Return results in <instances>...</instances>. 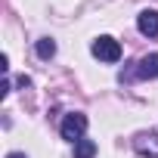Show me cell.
<instances>
[{
	"instance_id": "cell-1",
	"label": "cell",
	"mask_w": 158,
	"mask_h": 158,
	"mask_svg": "<svg viewBox=\"0 0 158 158\" xmlns=\"http://www.w3.org/2000/svg\"><path fill=\"white\" fill-rule=\"evenodd\" d=\"M93 56L102 59V62H118V59H121V44H118L115 37L102 34V37L93 40Z\"/></svg>"
},
{
	"instance_id": "cell-2",
	"label": "cell",
	"mask_w": 158,
	"mask_h": 158,
	"mask_svg": "<svg viewBox=\"0 0 158 158\" xmlns=\"http://www.w3.org/2000/svg\"><path fill=\"white\" fill-rule=\"evenodd\" d=\"M84 130H87V118H84L81 112L65 115V121H62V139L77 143V139H84Z\"/></svg>"
},
{
	"instance_id": "cell-3",
	"label": "cell",
	"mask_w": 158,
	"mask_h": 158,
	"mask_svg": "<svg viewBox=\"0 0 158 158\" xmlns=\"http://www.w3.org/2000/svg\"><path fill=\"white\" fill-rule=\"evenodd\" d=\"M136 28H139V34H146V37H158V13H155V10H143V13L136 16Z\"/></svg>"
},
{
	"instance_id": "cell-4",
	"label": "cell",
	"mask_w": 158,
	"mask_h": 158,
	"mask_svg": "<svg viewBox=\"0 0 158 158\" xmlns=\"http://www.w3.org/2000/svg\"><path fill=\"white\" fill-rule=\"evenodd\" d=\"M136 74H139V77H158V53L143 56L139 65H136Z\"/></svg>"
},
{
	"instance_id": "cell-5",
	"label": "cell",
	"mask_w": 158,
	"mask_h": 158,
	"mask_svg": "<svg viewBox=\"0 0 158 158\" xmlns=\"http://www.w3.org/2000/svg\"><path fill=\"white\" fill-rule=\"evenodd\" d=\"M136 152L139 155H158V133H146L136 139Z\"/></svg>"
},
{
	"instance_id": "cell-6",
	"label": "cell",
	"mask_w": 158,
	"mask_h": 158,
	"mask_svg": "<svg viewBox=\"0 0 158 158\" xmlns=\"http://www.w3.org/2000/svg\"><path fill=\"white\" fill-rule=\"evenodd\" d=\"M96 155V143L93 139H77L74 143V158H93Z\"/></svg>"
},
{
	"instance_id": "cell-7",
	"label": "cell",
	"mask_w": 158,
	"mask_h": 158,
	"mask_svg": "<svg viewBox=\"0 0 158 158\" xmlns=\"http://www.w3.org/2000/svg\"><path fill=\"white\" fill-rule=\"evenodd\" d=\"M53 53H56V44H53L50 37H40V40H37V56H40V59H50Z\"/></svg>"
},
{
	"instance_id": "cell-8",
	"label": "cell",
	"mask_w": 158,
	"mask_h": 158,
	"mask_svg": "<svg viewBox=\"0 0 158 158\" xmlns=\"http://www.w3.org/2000/svg\"><path fill=\"white\" fill-rule=\"evenodd\" d=\"M6 158H28V155H22V152H10Z\"/></svg>"
}]
</instances>
